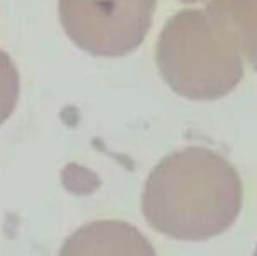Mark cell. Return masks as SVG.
Segmentation results:
<instances>
[{
    "label": "cell",
    "instance_id": "1",
    "mask_svg": "<svg viewBox=\"0 0 257 256\" xmlns=\"http://www.w3.org/2000/svg\"><path fill=\"white\" fill-rule=\"evenodd\" d=\"M242 198L240 176L223 155L204 147H187L154 167L142 208L155 231L174 239L204 241L233 224Z\"/></svg>",
    "mask_w": 257,
    "mask_h": 256
},
{
    "label": "cell",
    "instance_id": "2",
    "mask_svg": "<svg viewBox=\"0 0 257 256\" xmlns=\"http://www.w3.org/2000/svg\"><path fill=\"white\" fill-rule=\"evenodd\" d=\"M157 65L174 93L196 101L226 96L243 77L240 55L198 9H186L167 21L157 43Z\"/></svg>",
    "mask_w": 257,
    "mask_h": 256
},
{
    "label": "cell",
    "instance_id": "3",
    "mask_svg": "<svg viewBox=\"0 0 257 256\" xmlns=\"http://www.w3.org/2000/svg\"><path fill=\"white\" fill-rule=\"evenodd\" d=\"M157 0H58L67 36L95 56H124L145 40Z\"/></svg>",
    "mask_w": 257,
    "mask_h": 256
},
{
    "label": "cell",
    "instance_id": "4",
    "mask_svg": "<svg viewBox=\"0 0 257 256\" xmlns=\"http://www.w3.org/2000/svg\"><path fill=\"white\" fill-rule=\"evenodd\" d=\"M58 256H157L135 225L123 220H95L77 229Z\"/></svg>",
    "mask_w": 257,
    "mask_h": 256
},
{
    "label": "cell",
    "instance_id": "5",
    "mask_svg": "<svg viewBox=\"0 0 257 256\" xmlns=\"http://www.w3.org/2000/svg\"><path fill=\"white\" fill-rule=\"evenodd\" d=\"M206 17L221 40L257 72V0H211Z\"/></svg>",
    "mask_w": 257,
    "mask_h": 256
},
{
    "label": "cell",
    "instance_id": "6",
    "mask_svg": "<svg viewBox=\"0 0 257 256\" xmlns=\"http://www.w3.org/2000/svg\"><path fill=\"white\" fill-rule=\"evenodd\" d=\"M19 98V73L12 58L0 50V125L14 113Z\"/></svg>",
    "mask_w": 257,
    "mask_h": 256
},
{
    "label": "cell",
    "instance_id": "7",
    "mask_svg": "<svg viewBox=\"0 0 257 256\" xmlns=\"http://www.w3.org/2000/svg\"><path fill=\"white\" fill-rule=\"evenodd\" d=\"M182 2H198V0H182Z\"/></svg>",
    "mask_w": 257,
    "mask_h": 256
}]
</instances>
